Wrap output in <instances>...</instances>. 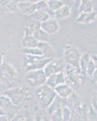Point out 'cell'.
Listing matches in <instances>:
<instances>
[{
	"label": "cell",
	"instance_id": "1",
	"mask_svg": "<svg viewBox=\"0 0 97 121\" xmlns=\"http://www.w3.org/2000/svg\"><path fill=\"white\" fill-rule=\"evenodd\" d=\"M35 95L40 107L45 110L49 107L57 96L54 88L46 84L36 88Z\"/></svg>",
	"mask_w": 97,
	"mask_h": 121
},
{
	"label": "cell",
	"instance_id": "2",
	"mask_svg": "<svg viewBox=\"0 0 97 121\" xmlns=\"http://www.w3.org/2000/svg\"><path fill=\"white\" fill-rule=\"evenodd\" d=\"M53 59L54 58H45L44 56L24 55L22 58V67L24 72L27 73L32 70H42L47 63Z\"/></svg>",
	"mask_w": 97,
	"mask_h": 121
},
{
	"label": "cell",
	"instance_id": "3",
	"mask_svg": "<svg viewBox=\"0 0 97 121\" xmlns=\"http://www.w3.org/2000/svg\"><path fill=\"white\" fill-rule=\"evenodd\" d=\"M82 53L76 45L73 44H66L63 47V59L66 64L80 70L79 62Z\"/></svg>",
	"mask_w": 97,
	"mask_h": 121
},
{
	"label": "cell",
	"instance_id": "4",
	"mask_svg": "<svg viewBox=\"0 0 97 121\" xmlns=\"http://www.w3.org/2000/svg\"><path fill=\"white\" fill-rule=\"evenodd\" d=\"M64 73L66 83L71 85L73 89L74 88H80L83 85L86 76L81 73L80 70L66 64Z\"/></svg>",
	"mask_w": 97,
	"mask_h": 121
},
{
	"label": "cell",
	"instance_id": "5",
	"mask_svg": "<svg viewBox=\"0 0 97 121\" xmlns=\"http://www.w3.org/2000/svg\"><path fill=\"white\" fill-rule=\"evenodd\" d=\"M0 79L9 85L17 84L20 81L18 72L12 65L4 62L0 66Z\"/></svg>",
	"mask_w": 97,
	"mask_h": 121
},
{
	"label": "cell",
	"instance_id": "6",
	"mask_svg": "<svg viewBox=\"0 0 97 121\" xmlns=\"http://www.w3.org/2000/svg\"><path fill=\"white\" fill-rule=\"evenodd\" d=\"M17 8L22 14L32 15L36 12L47 8V3L45 1H32L24 0L18 3Z\"/></svg>",
	"mask_w": 97,
	"mask_h": 121
},
{
	"label": "cell",
	"instance_id": "7",
	"mask_svg": "<svg viewBox=\"0 0 97 121\" xmlns=\"http://www.w3.org/2000/svg\"><path fill=\"white\" fill-rule=\"evenodd\" d=\"M47 77L45 75L43 69L32 70L25 73V81L33 87H37L46 83Z\"/></svg>",
	"mask_w": 97,
	"mask_h": 121
},
{
	"label": "cell",
	"instance_id": "8",
	"mask_svg": "<svg viewBox=\"0 0 97 121\" xmlns=\"http://www.w3.org/2000/svg\"><path fill=\"white\" fill-rule=\"evenodd\" d=\"M3 94L8 97L12 103L17 107L21 105L29 95L27 91L22 87H16L11 89L8 88Z\"/></svg>",
	"mask_w": 97,
	"mask_h": 121
},
{
	"label": "cell",
	"instance_id": "9",
	"mask_svg": "<svg viewBox=\"0 0 97 121\" xmlns=\"http://www.w3.org/2000/svg\"><path fill=\"white\" fill-rule=\"evenodd\" d=\"M66 64L63 58L56 59L54 58L50 60L43 69L44 73L47 77H49L56 73L64 72Z\"/></svg>",
	"mask_w": 97,
	"mask_h": 121
},
{
	"label": "cell",
	"instance_id": "10",
	"mask_svg": "<svg viewBox=\"0 0 97 121\" xmlns=\"http://www.w3.org/2000/svg\"><path fill=\"white\" fill-rule=\"evenodd\" d=\"M40 28L44 32L50 35L57 33L59 31L60 26L57 19L55 18H50L47 21L41 22Z\"/></svg>",
	"mask_w": 97,
	"mask_h": 121
},
{
	"label": "cell",
	"instance_id": "11",
	"mask_svg": "<svg viewBox=\"0 0 97 121\" xmlns=\"http://www.w3.org/2000/svg\"><path fill=\"white\" fill-rule=\"evenodd\" d=\"M57 96L62 99H68L74 93V89L67 83L60 84L54 88Z\"/></svg>",
	"mask_w": 97,
	"mask_h": 121
},
{
	"label": "cell",
	"instance_id": "12",
	"mask_svg": "<svg viewBox=\"0 0 97 121\" xmlns=\"http://www.w3.org/2000/svg\"><path fill=\"white\" fill-rule=\"evenodd\" d=\"M66 82L65 76L64 72L56 73L47 78L46 83L47 85L53 88H54L57 85Z\"/></svg>",
	"mask_w": 97,
	"mask_h": 121
},
{
	"label": "cell",
	"instance_id": "13",
	"mask_svg": "<svg viewBox=\"0 0 97 121\" xmlns=\"http://www.w3.org/2000/svg\"><path fill=\"white\" fill-rule=\"evenodd\" d=\"M21 1L24 0H0V12L8 13L16 11L17 5Z\"/></svg>",
	"mask_w": 97,
	"mask_h": 121
},
{
	"label": "cell",
	"instance_id": "14",
	"mask_svg": "<svg viewBox=\"0 0 97 121\" xmlns=\"http://www.w3.org/2000/svg\"><path fill=\"white\" fill-rule=\"evenodd\" d=\"M97 18V12H95L92 11L90 12L80 13L75 21L78 23L89 24L96 21Z\"/></svg>",
	"mask_w": 97,
	"mask_h": 121
},
{
	"label": "cell",
	"instance_id": "15",
	"mask_svg": "<svg viewBox=\"0 0 97 121\" xmlns=\"http://www.w3.org/2000/svg\"><path fill=\"white\" fill-rule=\"evenodd\" d=\"M40 24L41 22H39L36 19L32 18L27 22L25 25V27L24 30V36H30L33 35L35 32L40 29Z\"/></svg>",
	"mask_w": 97,
	"mask_h": 121
},
{
	"label": "cell",
	"instance_id": "16",
	"mask_svg": "<svg viewBox=\"0 0 97 121\" xmlns=\"http://www.w3.org/2000/svg\"><path fill=\"white\" fill-rule=\"evenodd\" d=\"M37 47L41 50L43 53V56L45 58H55L56 52L51 45L47 42H39Z\"/></svg>",
	"mask_w": 97,
	"mask_h": 121
},
{
	"label": "cell",
	"instance_id": "17",
	"mask_svg": "<svg viewBox=\"0 0 97 121\" xmlns=\"http://www.w3.org/2000/svg\"><path fill=\"white\" fill-rule=\"evenodd\" d=\"M71 15V7L63 5L54 12V18L56 19H63L68 18Z\"/></svg>",
	"mask_w": 97,
	"mask_h": 121
},
{
	"label": "cell",
	"instance_id": "18",
	"mask_svg": "<svg viewBox=\"0 0 97 121\" xmlns=\"http://www.w3.org/2000/svg\"><path fill=\"white\" fill-rule=\"evenodd\" d=\"M39 41L33 35L24 36L21 41L22 48H34L37 47Z\"/></svg>",
	"mask_w": 97,
	"mask_h": 121
},
{
	"label": "cell",
	"instance_id": "19",
	"mask_svg": "<svg viewBox=\"0 0 97 121\" xmlns=\"http://www.w3.org/2000/svg\"><path fill=\"white\" fill-rule=\"evenodd\" d=\"M30 16H31L32 18L37 20L40 22H44V21H47V19L51 18L48 8L38 10Z\"/></svg>",
	"mask_w": 97,
	"mask_h": 121
},
{
	"label": "cell",
	"instance_id": "20",
	"mask_svg": "<svg viewBox=\"0 0 97 121\" xmlns=\"http://www.w3.org/2000/svg\"><path fill=\"white\" fill-rule=\"evenodd\" d=\"M90 59H91V55H90V54L89 52H85L84 53H82L80 59V70L81 73H82L83 75H85V76H86V67L88 66V64H89Z\"/></svg>",
	"mask_w": 97,
	"mask_h": 121
},
{
	"label": "cell",
	"instance_id": "21",
	"mask_svg": "<svg viewBox=\"0 0 97 121\" xmlns=\"http://www.w3.org/2000/svg\"><path fill=\"white\" fill-rule=\"evenodd\" d=\"M17 106L14 105L12 103L11 100L8 97L3 94H0V107L6 112V113L7 110H13Z\"/></svg>",
	"mask_w": 97,
	"mask_h": 121
},
{
	"label": "cell",
	"instance_id": "22",
	"mask_svg": "<svg viewBox=\"0 0 97 121\" xmlns=\"http://www.w3.org/2000/svg\"><path fill=\"white\" fill-rule=\"evenodd\" d=\"M93 3L92 0H81L78 10L80 13L90 12L93 11Z\"/></svg>",
	"mask_w": 97,
	"mask_h": 121
},
{
	"label": "cell",
	"instance_id": "23",
	"mask_svg": "<svg viewBox=\"0 0 97 121\" xmlns=\"http://www.w3.org/2000/svg\"><path fill=\"white\" fill-rule=\"evenodd\" d=\"M33 36L39 42H47V43H48V41H49V35L44 32V30H42L41 28L35 32V33L33 35Z\"/></svg>",
	"mask_w": 97,
	"mask_h": 121
},
{
	"label": "cell",
	"instance_id": "24",
	"mask_svg": "<svg viewBox=\"0 0 97 121\" xmlns=\"http://www.w3.org/2000/svg\"><path fill=\"white\" fill-rule=\"evenodd\" d=\"M46 3L47 8L53 12L56 11L64 5L60 0H48Z\"/></svg>",
	"mask_w": 97,
	"mask_h": 121
},
{
	"label": "cell",
	"instance_id": "25",
	"mask_svg": "<svg viewBox=\"0 0 97 121\" xmlns=\"http://www.w3.org/2000/svg\"><path fill=\"white\" fill-rule=\"evenodd\" d=\"M24 55H29L32 56H43V53L39 47L34 48H22L21 50Z\"/></svg>",
	"mask_w": 97,
	"mask_h": 121
},
{
	"label": "cell",
	"instance_id": "26",
	"mask_svg": "<svg viewBox=\"0 0 97 121\" xmlns=\"http://www.w3.org/2000/svg\"><path fill=\"white\" fill-rule=\"evenodd\" d=\"M62 116L63 121H69L73 116V112L66 104H64L62 107Z\"/></svg>",
	"mask_w": 97,
	"mask_h": 121
},
{
	"label": "cell",
	"instance_id": "27",
	"mask_svg": "<svg viewBox=\"0 0 97 121\" xmlns=\"http://www.w3.org/2000/svg\"><path fill=\"white\" fill-rule=\"evenodd\" d=\"M49 116L50 117L51 121H63L62 107L54 110Z\"/></svg>",
	"mask_w": 97,
	"mask_h": 121
},
{
	"label": "cell",
	"instance_id": "28",
	"mask_svg": "<svg viewBox=\"0 0 97 121\" xmlns=\"http://www.w3.org/2000/svg\"><path fill=\"white\" fill-rule=\"evenodd\" d=\"M88 121H97V112L90 105L88 112Z\"/></svg>",
	"mask_w": 97,
	"mask_h": 121
},
{
	"label": "cell",
	"instance_id": "29",
	"mask_svg": "<svg viewBox=\"0 0 97 121\" xmlns=\"http://www.w3.org/2000/svg\"><path fill=\"white\" fill-rule=\"evenodd\" d=\"M96 70H97V69H96L93 62H92L91 59H90L89 64H88V66H87V67H86V76H88L91 78V76H92V74H93V73H94V72Z\"/></svg>",
	"mask_w": 97,
	"mask_h": 121
},
{
	"label": "cell",
	"instance_id": "30",
	"mask_svg": "<svg viewBox=\"0 0 97 121\" xmlns=\"http://www.w3.org/2000/svg\"><path fill=\"white\" fill-rule=\"evenodd\" d=\"M10 121H30V118L26 114H16Z\"/></svg>",
	"mask_w": 97,
	"mask_h": 121
},
{
	"label": "cell",
	"instance_id": "31",
	"mask_svg": "<svg viewBox=\"0 0 97 121\" xmlns=\"http://www.w3.org/2000/svg\"><path fill=\"white\" fill-rule=\"evenodd\" d=\"M90 105L97 112V87L95 88L93 93L92 95L91 104Z\"/></svg>",
	"mask_w": 97,
	"mask_h": 121
},
{
	"label": "cell",
	"instance_id": "32",
	"mask_svg": "<svg viewBox=\"0 0 97 121\" xmlns=\"http://www.w3.org/2000/svg\"><path fill=\"white\" fill-rule=\"evenodd\" d=\"M60 1L63 3L64 5L68 6L71 7L73 6V4L74 3L73 0H60Z\"/></svg>",
	"mask_w": 97,
	"mask_h": 121
},
{
	"label": "cell",
	"instance_id": "33",
	"mask_svg": "<svg viewBox=\"0 0 97 121\" xmlns=\"http://www.w3.org/2000/svg\"><path fill=\"white\" fill-rule=\"evenodd\" d=\"M91 79L92 82L93 83V84L97 85V70H96L94 72V73H93L92 76H91Z\"/></svg>",
	"mask_w": 97,
	"mask_h": 121
},
{
	"label": "cell",
	"instance_id": "34",
	"mask_svg": "<svg viewBox=\"0 0 97 121\" xmlns=\"http://www.w3.org/2000/svg\"><path fill=\"white\" fill-rule=\"evenodd\" d=\"M91 60L93 62L96 69L97 70V55L94 54V55H91Z\"/></svg>",
	"mask_w": 97,
	"mask_h": 121
},
{
	"label": "cell",
	"instance_id": "35",
	"mask_svg": "<svg viewBox=\"0 0 97 121\" xmlns=\"http://www.w3.org/2000/svg\"><path fill=\"white\" fill-rule=\"evenodd\" d=\"M7 89H8V88L5 84L0 82V94H3Z\"/></svg>",
	"mask_w": 97,
	"mask_h": 121
},
{
	"label": "cell",
	"instance_id": "36",
	"mask_svg": "<svg viewBox=\"0 0 97 121\" xmlns=\"http://www.w3.org/2000/svg\"><path fill=\"white\" fill-rule=\"evenodd\" d=\"M0 121H10V119L7 114L0 116Z\"/></svg>",
	"mask_w": 97,
	"mask_h": 121
},
{
	"label": "cell",
	"instance_id": "37",
	"mask_svg": "<svg viewBox=\"0 0 97 121\" xmlns=\"http://www.w3.org/2000/svg\"><path fill=\"white\" fill-rule=\"evenodd\" d=\"M36 121H48L46 118L42 116L41 115H38L37 116V118H36Z\"/></svg>",
	"mask_w": 97,
	"mask_h": 121
},
{
	"label": "cell",
	"instance_id": "38",
	"mask_svg": "<svg viewBox=\"0 0 97 121\" xmlns=\"http://www.w3.org/2000/svg\"><path fill=\"white\" fill-rule=\"evenodd\" d=\"M3 56L0 54V66L3 63Z\"/></svg>",
	"mask_w": 97,
	"mask_h": 121
},
{
	"label": "cell",
	"instance_id": "39",
	"mask_svg": "<svg viewBox=\"0 0 97 121\" xmlns=\"http://www.w3.org/2000/svg\"><path fill=\"white\" fill-rule=\"evenodd\" d=\"M3 114H7L6 113V112H4V110L1 108L0 107V116L3 115Z\"/></svg>",
	"mask_w": 97,
	"mask_h": 121
},
{
	"label": "cell",
	"instance_id": "40",
	"mask_svg": "<svg viewBox=\"0 0 97 121\" xmlns=\"http://www.w3.org/2000/svg\"><path fill=\"white\" fill-rule=\"evenodd\" d=\"M34 1H45V2H47L48 1V0H34Z\"/></svg>",
	"mask_w": 97,
	"mask_h": 121
},
{
	"label": "cell",
	"instance_id": "41",
	"mask_svg": "<svg viewBox=\"0 0 97 121\" xmlns=\"http://www.w3.org/2000/svg\"><path fill=\"white\" fill-rule=\"evenodd\" d=\"M81 0H73V1H74V3H75V2H80Z\"/></svg>",
	"mask_w": 97,
	"mask_h": 121
},
{
	"label": "cell",
	"instance_id": "42",
	"mask_svg": "<svg viewBox=\"0 0 97 121\" xmlns=\"http://www.w3.org/2000/svg\"><path fill=\"white\" fill-rule=\"evenodd\" d=\"M27 1H34V0H27Z\"/></svg>",
	"mask_w": 97,
	"mask_h": 121
}]
</instances>
